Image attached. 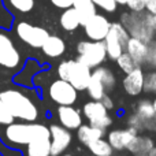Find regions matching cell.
<instances>
[{"label": "cell", "mask_w": 156, "mask_h": 156, "mask_svg": "<svg viewBox=\"0 0 156 156\" xmlns=\"http://www.w3.org/2000/svg\"><path fill=\"white\" fill-rule=\"evenodd\" d=\"M43 49V54L48 58H59L65 54L66 51V43L62 37L59 36H52L49 34L48 38L45 40V43L41 47Z\"/></svg>", "instance_id": "d6986e66"}, {"label": "cell", "mask_w": 156, "mask_h": 156, "mask_svg": "<svg viewBox=\"0 0 156 156\" xmlns=\"http://www.w3.org/2000/svg\"><path fill=\"white\" fill-rule=\"evenodd\" d=\"M92 76L96 77L97 80L103 83V86H104V89H105V92H107V93H108V92H111L114 88H115L116 80H115L114 73L110 70V69L99 66V67H96L93 71H92Z\"/></svg>", "instance_id": "603a6c76"}, {"label": "cell", "mask_w": 156, "mask_h": 156, "mask_svg": "<svg viewBox=\"0 0 156 156\" xmlns=\"http://www.w3.org/2000/svg\"><path fill=\"white\" fill-rule=\"evenodd\" d=\"M134 114L141 119V121H145V119L154 116L156 112L154 110L152 101H149V100H141V101H138V104L136 105Z\"/></svg>", "instance_id": "4316f807"}, {"label": "cell", "mask_w": 156, "mask_h": 156, "mask_svg": "<svg viewBox=\"0 0 156 156\" xmlns=\"http://www.w3.org/2000/svg\"><path fill=\"white\" fill-rule=\"evenodd\" d=\"M54 7L59 8V10H67V8L73 7L74 0H49Z\"/></svg>", "instance_id": "e575fe53"}, {"label": "cell", "mask_w": 156, "mask_h": 156, "mask_svg": "<svg viewBox=\"0 0 156 156\" xmlns=\"http://www.w3.org/2000/svg\"><path fill=\"white\" fill-rule=\"evenodd\" d=\"M152 105H154V110H155V112H156V99L152 101Z\"/></svg>", "instance_id": "60d3db41"}, {"label": "cell", "mask_w": 156, "mask_h": 156, "mask_svg": "<svg viewBox=\"0 0 156 156\" xmlns=\"http://www.w3.org/2000/svg\"><path fill=\"white\" fill-rule=\"evenodd\" d=\"M49 134H51V156H60L71 143L70 130L63 127L62 125H51Z\"/></svg>", "instance_id": "8fae6325"}, {"label": "cell", "mask_w": 156, "mask_h": 156, "mask_svg": "<svg viewBox=\"0 0 156 156\" xmlns=\"http://www.w3.org/2000/svg\"><path fill=\"white\" fill-rule=\"evenodd\" d=\"M116 65H118V67L121 69L125 74H129L130 71H133L134 69L141 67V66H138L137 63L134 62V59H133V58L130 56L127 52H123V54H122L121 56L116 59Z\"/></svg>", "instance_id": "83f0119b"}, {"label": "cell", "mask_w": 156, "mask_h": 156, "mask_svg": "<svg viewBox=\"0 0 156 156\" xmlns=\"http://www.w3.org/2000/svg\"><path fill=\"white\" fill-rule=\"evenodd\" d=\"M0 67L8 71H18L22 67L21 52L7 29L0 27Z\"/></svg>", "instance_id": "5b68a950"}, {"label": "cell", "mask_w": 156, "mask_h": 156, "mask_svg": "<svg viewBox=\"0 0 156 156\" xmlns=\"http://www.w3.org/2000/svg\"><path fill=\"white\" fill-rule=\"evenodd\" d=\"M94 3V5L99 8H101L105 12H114L116 10V2L115 0H92Z\"/></svg>", "instance_id": "1f68e13d"}, {"label": "cell", "mask_w": 156, "mask_h": 156, "mask_svg": "<svg viewBox=\"0 0 156 156\" xmlns=\"http://www.w3.org/2000/svg\"><path fill=\"white\" fill-rule=\"evenodd\" d=\"M14 122H15V118L12 116V114L8 111V108L5 107V104L0 99V127L8 126V125L14 123Z\"/></svg>", "instance_id": "f546056e"}, {"label": "cell", "mask_w": 156, "mask_h": 156, "mask_svg": "<svg viewBox=\"0 0 156 156\" xmlns=\"http://www.w3.org/2000/svg\"><path fill=\"white\" fill-rule=\"evenodd\" d=\"M88 148L94 156H112L114 154V149L110 145V143L103 140V138H99L92 144H89Z\"/></svg>", "instance_id": "484cf974"}, {"label": "cell", "mask_w": 156, "mask_h": 156, "mask_svg": "<svg viewBox=\"0 0 156 156\" xmlns=\"http://www.w3.org/2000/svg\"><path fill=\"white\" fill-rule=\"evenodd\" d=\"M154 25H155V29H156V15H154Z\"/></svg>", "instance_id": "b9f144b4"}, {"label": "cell", "mask_w": 156, "mask_h": 156, "mask_svg": "<svg viewBox=\"0 0 156 156\" xmlns=\"http://www.w3.org/2000/svg\"><path fill=\"white\" fill-rule=\"evenodd\" d=\"M73 8L78 14L81 26H85V25L97 14V7L94 5V3L92 2V0H74Z\"/></svg>", "instance_id": "ac0fdd59"}, {"label": "cell", "mask_w": 156, "mask_h": 156, "mask_svg": "<svg viewBox=\"0 0 156 156\" xmlns=\"http://www.w3.org/2000/svg\"><path fill=\"white\" fill-rule=\"evenodd\" d=\"M130 38V34L123 27L121 22L111 23L110 32L104 38V45L107 51V56L112 60H116L126 49V44Z\"/></svg>", "instance_id": "52a82bcc"}, {"label": "cell", "mask_w": 156, "mask_h": 156, "mask_svg": "<svg viewBox=\"0 0 156 156\" xmlns=\"http://www.w3.org/2000/svg\"><path fill=\"white\" fill-rule=\"evenodd\" d=\"M144 81H145V74L143 69L137 67L129 74H126L122 81V85L125 88V92L130 96H138L144 90Z\"/></svg>", "instance_id": "4fadbf2b"}, {"label": "cell", "mask_w": 156, "mask_h": 156, "mask_svg": "<svg viewBox=\"0 0 156 156\" xmlns=\"http://www.w3.org/2000/svg\"><path fill=\"white\" fill-rule=\"evenodd\" d=\"M104 136V130L99 129V127L90 126V125H81L77 129V137L83 145L88 147L89 144H92L93 141L103 138Z\"/></svg>", "instance_id": "44dd1931"}, {"label": "cell", "mask_w": 156, "mask_h": 156, "mask_svg": "<svg viewBox=\"0 0 156 156\" xmlns=\"http://www.w3.org/2000/svg\"><path fill=\"white\" fill-rule=\"evenodd\" d=\"M144 90L149 92V93H156V71H151L145 76Z\"/></svg>", "instance_id": "4dcf8cb0"}, {"label": "cell", "mask_w": 156, "mask_h": 156, "mask_svg": "<svg viewBox=\"0 0 156 156\" xmlns=\"http://www.w3.org/2000/svg\"><path fill=\"white\" fill-rule=\"evenodd\" d=\"M58 76L60 80L70 82L77 90H85L92 76V69L80 60H63L58 66Z\"/></svg>", "instance_id": "277c9868"}, {"label": "cell", "mask_w": 156, "mask_h": 156, "mask_svg": "<svg viewBox=\"0 0 156 156\" xmlns=\"http://www.w3.org/2000/svg\"><path fill=\"white\" fill-rule=\"evenodd\" d=\"M118 156H119V155H118Z\"/></svg>", "instance_id": "f6af8a7d"}, {"label": "cell", "mask_w": 156, "mask_h": 156, "mask_svg": "<svg viewBox=\"0 0 156 156\" xmlns=\"http://www.w3.org/2000/svg\"><path fill=\"white\" fill-rule=\"evenodd\" d=\"M155 147V143L151 137L148 136H141L136 134L130 144L127 145V151L134 156H145L151 152V149Z\"/></svg>", "instance_id": "e0dca14e"}, {"label": "cell", "mask_w": 156, "mask_h": 156, "mask_svg": "<svg viewBox=\"0 0 156 156\" xmlns=\"http://www.w3.org/2000/svg\"><path fill=\"white\" fill-rule=\"evenodd\" d=\"M0 156H3V154H2V152H0Z\"/></svg>", "instance_id": "ee69618b"}, {"label": "cell", "mask_w": 156, "mask_h": 156, "mask_svg": "<svg viewBox=\"0 0 156 156\" xmlns=\"http://www.w3.org/2000/svg\"><path fill=\"white\" fill-rule=\"evenodd\" d=\"M145 65H148L152 69H156V40H151L149 43H147Z\"/></svg>", "instance_id": "f1b7e54d"}, {"label": "cell", "mask_w": 156, "mask_h": 156, "mask_svg": "<svg viewBox=\"0 0 156 156\" xmlns=\"http://www.w3.org/2000/svg\"><path fill=\"white\" fill-rule=\"evenodd\" d=\"M100 101H101V104L104 105V107L107 108L108 111L112 110V108H114V101H112V99H111V97L108 96V94H105V96L103 97V99L100 100Z\"/></svg>", "instance_id": "74e56055"}, {"label": "cell", "mask_w": 156, "mask_h": 156, "mask_svg": "<svg viewBox=\"0 0 156 156\" xmlns=\"http://www.w3.org/2000/svg\"><path fill=\"white\" fill-rule=\"evenodd\" d=\"M143 126H144V130H148V132L156 133V114L154 116H151V118L143 121Z\"/></svg>", "instance_id": "d590c367"}, {"label": "cell", "mask_w": 156, "mask_h": 156, "mask_svg": "<svg viewBox=\"0 0 156 156\" xmlns=\"http://www.w3.org/2000/svg\"><path fill=\"white\" fill-rule=\"evenodd\" d=\"M0 99L15 119H19L21 122H36L38 118V108L36 103L22 89H3L0 90Z\"/></svg>", "instance_id": "7a4b0ae2"}, {"label": "cell", "mask_w": 156, "mask_h": 156, "mask_svg": "<svg viewBox=\"0 0 156 156\" xmlns=\"http://www.w3.org/2000/svg\"><path fill=\"white\" fill-rule=\"evenodd\" d=\"M58 118L63 127L69 130H74L82 125L80 111L76 110L73 105H59L58 107Z\"/></svg>", "instance_id": "5bb4252c"}, {"label": "cell", "mask_w": 156, "mask_h": 156, "mask_svg": "<svg viewBox=\"0 0 156 156\" xmlns=\"http://www.w3.org/2000/svg\"><path fill=\"white\" fill-rule=\"evenodd\" d=\"M147 156H156V147H154V148L151 149V152H149Z\"/></svg>", "instance_id": "f35d334b"}, {"label": "cell", "mask_w": 156, "mask_h": 156, "mask_svg": "<svg viewBox=\"0 0 156 156\" xmlns=\"http://www.w3.org/2000/svg\"><path fill=\"white\" fill-rule=\"evenodd\" d=\"M126 5L133 12H141L145 11V0H127Z\"/></svg>", "instance_id": "836d02e7"}, {"label": "cell", "mask_w": 156, "mask_h": 156, "mask_svg": "<svg viewBox=\"0 0 156 156\" xmlns=\"http://www.w3.org/2000/svg\"><path fill=\"white\" fill-rule=\"evenodd\" d=\"M86 90H88L89 97H90L92 100H94V101H100L105 94H108L107 92H105L103 83L93 76H90L89 83H88V86H86Z\"/></svg>", "instance_id": "d4e9b609"}, {"label": "cell", "mask_w": 156, "mask_h": 156, "mask_svg": "<svg viewBox=\"0 0 156 156\" xmlns=\"http://www.w3.org/2000/svg\"><path fill=\"white\" fill-rule=\"evenodd\" d=\"M125 52L130 55L134 59V62L138 66L145 65V58H147V43L138 40V38L130 37L126 44V49Z\"/></svg>", "instance_id": "ffe728a7"}, {"label": "cell", "mask_w": 156, "mask_h": 156, "mask_svg": "<svg viewBox=\"0 0 156 156\" xmlns=\"http://www.w3.org/2000/svg\"><path fill=\"white\" fill-rule=\"evenodd\" d=\"M26 156H51V134L40 136L27 144Z\"/></svg>", "instance_id": "2e32d148"}, {"label": "cell", "mask_w": 156, "mask_h": 156, "mask_svg": "<svg viewBox=\"0 0 156 156\" xmlns=\"http://www.w3.org/2000/svg\"><path fill=\"white\" fill-rule=\"evenodd\" d=\"M85 34L92 41H104L107 37L111 27V22L107 19V16L101 14H96L88 23L85 25Z\"/></svg>", "instance_id": "7c38bea8"}, {"label": "cell", "mask_w": 156, "mask_h": 156, "mask_svg": "<svg viewBox=\"0 0 156 156\" xmlns=\"http://www.w3.org/2000/svg\"><path fill=\"white\" fill-rule=\"evenodd\" d=\"M127 125H129L130 129H133L136 133H137V134H140V133L144 130L143 121H141V119L138 118L136 114H133V115L129 118V122H127Z\"/></svg>", "instance_id": "d6a6232c"}, {"label": "cell", "mask_w": 156, "mask_h": 156, "mask_svg": "<svg viewBox=\"0 0 156 156\" xmlns=\"http://www.w3.org/2000/svg\"><path fill=\"white\" fill-rule=\"evenodd\" d=\"M44 134H49V127L36 122H14L0 127V140L7 148L26 147L34 138Z\"/></svg>", "instance_id": "6da1fadb"}, {"label": "cell", "mask_w": 156, "mask_h": 156, "mask_svg": "<svg viewBox=\"0 0 156 156\" xmlns=\"http://www.w3.org/2000/svg\"><path fill=\"white\" fill-rule=\"evenodd\" d=\"M77 52L81 63L88 66L89 69H96L107 59V51H105L104 41H92L85 40L77 44Z\"/></svg>", "instance_id": "8992f818"}, {"label": "cell", "mask_w": 156, "mask_h": 156, "mask_svg": "<svg viewBox=\"0 0 156 156\" xmlns=\"http://www.w3.org/2000/svg\"><path fill=\"white\" fill-rule=\"evenodd\" d=\"M59 23L62 26V29L66 30V32H74V30H77L81 26L78 14L73 7L67 8V10H63V12L59 16Z\"/></svg>", "instance_id": "7402d4cb"}, {"label": "cell", "mask_w": 156, "mask_h": 156, "mask_svg": "<svg viewBox=\"0 0 156 156\" xmlns=\"http://www.w3.org/2000/svg\"><path fill=\"white\" fill-rule=\"evenodd\" d=\"M136 134H137V133L133 129H130V127H127V129L112 130V132L108 133L107 141L110 143V145L112 147L114 151H125Z\"/></svg>", "instance_id": "9a60e30c"}, {"label": "cell", "mask_w": 156, "mask_h": 156, "mask_svg": "<svg viewBox=\"0 0 156 156\" xmlns=\"http://www.w3.org/2000/svg\"><path fill=\"white\" fill-rule=\"evenodd\" d=\"M15 34L22 43L32 48H41L45 40L48 38L49 32L45 27L36 26L29 22H18L15 25Z\"/></svg>", "instance_id": "ba28073f"}, {"label": "cell", "mask_w": 156, "mask_h": 156, "mask_svg": "<svg viewBox=\"0 0 156 156\" xmlns=\"http://www.w3.org/2000/svg\"><path fill=\"white\" fill-rule=\"evenodd\" d=\"M121 23L127 30L130 37L138 38L144 43H149L155 37V25H154V15L148 14L147 11L141 12H133L126 11L121 15Z\"/></svg>", "instance_id": "3957f363"}, {"label": "cell", "mask_w": 156, "mask_h": 156, "mask_svg": "<svg viewBox=\"0 0 156 156\" xmlns=\"http://www.w3.org/2000/svg\"><path fill=\"white\" fill-rule=\"evenodd\" d=\"M60 156H71V155H60Z\"/></svg>", "instance_id": "7bdbcfd3"}, {"label": "cell", "mask_w": 156, "mask_h": 156, "mask_svg": "<svg viewBox=\"0 0 156 156\" xmlns=\"http://www.w3.org/2000/svg\"><path fill=\"white\" fill-rule=\"evenodd\" d=\"M48 94L58 105H73L77 101L78 90L70 82L58 78L49 85Z\"/></svg>", "instance_id": "9c48e42d"}, {"label": "cell", "mask_w": 156, "mask_h": 156, "mask_svg": "<svg viewBox=\"0 0 156 156\" xmlns=\"http://www.w3.org/2000/svg\"><path fill=\"white\" fill-rule=\"evenodd\" d=\"M8 11H16L18 14H29L36 5V0H3Z\"/></svg>", "instance_id": "cb8c5ba5"}, {"label": "cell", "mask_w": 156, "mask_h": 156, "mask_svg": "<svg viewBox=\"0 0 156 156\" xmlns=\"http://www.w3.org/2000/svg\"><path fill=\"white\" fill-rule=\"evenodd\" d=\"M115 2H116V4H126V2H127V0H115Z\"/></svg>", "instance_id": "ab89813d"}, {"label": "cell", "mask_w": 156, "mask_h": 156, "mask_svg": "<svg viewBox=\"0 0 156 156\" xmlns=\"http://www.w3.org/2000/svg\"><path fill=\"white\" fill-rule=\"evenodd\" d=\"M83 115L89 121V125L99 129L105 130L112 125V119L108 115V110L101 104V101H92L86 103L83 105Z\"/></svg>", "instance_id": "30bf717a"}, {"label": "cell", "mask_w": 156, "mask_h": 156, "mask_svg": "<svg viewBox=\"0 0 156 156\" xmlns=\"http://www.w3.org/2000/svg\"><path fill=\"white\" fill-rule=\"evenodd\" d=\"M145 11L151 15H156V0H145Z\"/></svg>", "instance_id": "8d00e7d4"}]
</instances>
